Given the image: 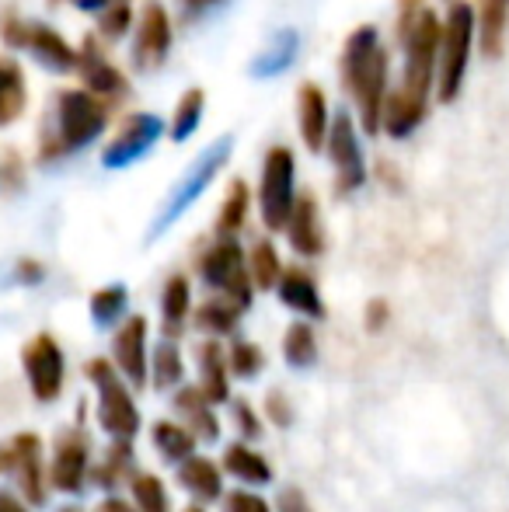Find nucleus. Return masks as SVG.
I'll use <instances>...</instances> for the list:
<instances>
[{
    "label": "nucleus",
    "mask_w": 509,
    "mask_h": 512,
    "mask_svg": "<svg viewBox=\"0 0 509 512\" xmlns=\"http://www.w3.org/2000/svg\"><path fill=\"white\" fill-rule=\"evenodd\" d=\"M339 74L346 81L349 95L360 105L363 129L374 136L381 129V112L387 98V53L374 25H360L346 39L339 56Z\"/></svg>",
    "instance_id": "obj_1"
},
{
    "label": "nucleus",
    "mask_w": 509,
    "mask_h": 512,
    "mask_svg": "<svg viewBox=\"0 0 509 512\" xmlns=\"http://www.w3.org/2000/svg\"><path fill=\"white\" fill-rule=\"evenodd\" d=\"M109 102L91 95L88 88H67L56 95L53 105V129L42 133L39 161H60V157L74 154V150L95 143L109 126Z\"/></svg>",
    "instance_id": "obj_2"
},
{
    "label": "nucleus",
    "mask_w": 509,
    "mask_h": 512,
    "mask_svg": "<svg viewBox=\"0 0 509 512\" xmlns=\"http://www.w3.org/2000/svg\"><path fill=\"white\" fill-rule=\"evenodd\" d=\"M475 32H478L475 7L454 0L447 21H443L440 60H436V74H440V91L436 95H440V102H457V95H461L471 63V46H475Z\"/></svg>",
    "instance_id": "obj_3"
},
{
    "label": "nucleus",
    "mask_w": 509,
    "mask_h": 512,
    "mask_svg": "<svg viewBox=\"0 0 509 512\" xmlns=\"http://www.w3.org/2000/svg\"><path fill=\"white\" fill-rule=\"evenodd\" d=\"M231 150H234L231 136H220V140H213L210 147H206L203 154H199L196 161H192L189 168H185V175L178 178V185L168 192V203L161 206V213H157L154 227H150V241H157V237H161L164 230L171 227V223L182 220L185 209H189L199 196H203L206 189H210L213 178L220 175V168H224V164L231 161Z\"/></svg>",
    "instance_id": "obj_4"
},
{
    "label": "nucleus",
    "mask_w": 509,
    "mask_h": 512,
    "mask_svg": "<svg viewBox=\"0 0 509 512\" xmlns=\"http://www.w3.org/2000/svg\"><path fill=\"white\" fill-rule=\"evenodd\" d=\"M440 32V18L429 7H422L419 18L412 21V28L401 35V46H405V84L398 91L419 105H429L436 60H440Z\"/></svg>",
    "instance_id": "obj_5"
},
{
    "label": "nucleus",
    "mask_w": 509,
    "mask_h": 512,
    "mask_svg": "<svg viewBox=\"0 0 509 512\" xmlns=\"http://www.w3.org/2000/svg\"><path fill=\"white\" fill-rule=\"evenodd\" d=\"M88 380L98 387V422L112 439H133L140 432V411L129 394V387L119 380L112 359H91L84 366Z\"/></svg>",
    "instance_id": "obj_6"
},
{
    "label": "nucleus",
    "mask_w": 509,
    "mask_h": 512,
    "mask_svg": "<svg viewBox=\"0 0 509 512\" xmlns=\"http://www.w3.org/2000/svg\"><path fill=\"white\" fill-rule=\"evenodd\" d=\"M297 203V161L290 147H272L262 164V189H258V209L269 230H286L290 209Z\"/></svg>",
    "instance_id": "obj_7"
},
{
    "label": "nucleus",
    "mask_w": 509,
    "mask_h": 512,
    "mask_svg": "<svg viewBox=\"0 0 509 512\" xmlns=\"http://www.w3.org/2000/svg\"><path fill=\"white\" fill-rule=\"evenodd\" d=\"M199 276L206 286H213L217 293L231 297L234 304L252 307V276H248L245 251L234 237H220L203 258H199Z\"/></svg>",
    "instance_id": "obj_8"
},
{
    "label": "nucleus",
    "mask_w": 509,
    "mask_h": 512,
    "mask_svg": "<svg viewBox=\"0 0 509 512\" xmlns=\"http://www.w3.org/2000/svg\"><path fill=\"white\" fill-rule=\"evenodd\" d=\"M325 147L335 164V189H339V196H353L356 189H363V182H367V161H363L360 136H356L349 112H339L332 119Z\"/></svg>",
    "instance_id": "obj_9"
},
{
    "label": "nucleus",
    "mask_w": 509,
    "mask_h": 512,
    "mask_svg": "<svg viewBox=\"0 0 509 512\" xmlns=\"http://www.w3.org/2000/svg\"><path fill=\"white\" fill-rule=\"evenodd\" d=\"M21 366H25V377H28V387H32L35 401L49 405V401L60 398L67 366H63L60 342H56L49 331H42L32 342H25V349H21Z\"/></svg>",
    "instance_id": "obj_10"
},
{
    "label": "nucleus",
    "mask_w": 509,
    "mask_h": 512,
    "mask_svg": "<svg viewBox=\"0 0 509 512\" xmlns=\"http://www.w3.org/2000/svg\"><path fill=\"white\" fill-rule=\"evenodd\" d=\"M0 471L14 474L32 506H46V467H42V443L35 432H18L11 443L0 446Z\"/></svg>",
    "instance_id": "obj_11"
},
{
    "label": "nucleus",
    "mask_w": 509,
    "mask_h": 512,
    "mask_svg": "<svg viewBox=\"0 0 509 512\" xmlns=\"http://www.w3.org/2000/svg\"><path fill=\"white\" fill-rule=\"evenodd\" d=\"M161 133H164V122L157 119V115H150V112L129 115V119L123 122V129L116 133V140L105 147L102 164L112 171L129 168V164H136L143 154L154 150V143L161 140Z\"/></svg>",
    "instance_id": "obj_12"
},
{
    "label": "nucleus",
    "mask_w": 509,
    "mask_h": 512,
    "mask_svg": "<svg viewBox=\"0 0 509 512\" xmlns=\"http://www.w3.org/2000/svg\"><path fill=\"white\" fill-rule=\"evenodd\" d=\"M77 56H81V60H77V70L84 74V88H88L91 95L102 98V102H109V105L123 102V98L129 95V81H126V74L116 67V63H109V56H105L98 35H88Z\"/></svg>",
    "instance_id": "obj_13"
},
{
    "label": "nucleus",
    "mask_w": 509,
    "mask_h": 512,
    "mask_svg": "<svg viewBox=\"0 0 509 512\" xmlns=\"http://www.w3.org/2000/svg\"><path fill=\"white\" fill-rule=\"evenodd\" d=\"M171 53V18L164 11L161 0H147L136 25V42H133V63L140 70H157Z\"/></svg>",
    "instance_id": "obj_14"
},
{
    "label": "nucleus",
    "mask_w": 509,
    "mask_h": 512,
    "mask_svg": "<svg viewBox=\"0 0 509 512\" xmlns=\"http://www.w3.org/2000/svg\"><path fill=\"white\" fill-rule=\"evenodd\" d=\"M112 363L133 387L147 384V317H126L112 338Z\"/></svg>",
    "instance_id": "obj_15"
},
{
    "label": "nucleus",
    "mask_w": 509,
    "mask_h": 512,
    "mask_svg": "<svg viewBox=\"0 0 509 512\" xmlns=\"http://www.w3.org/2000/svg\"><path fill=\"white\" fill-rule=\"evenodd\" d=\"M88 443H84L81 432H67V436L56 439L53 464H49V481H53L60 492L81 495L88 485Z\"/></svg>",
    "instance_id": "obj_16"
},
{
    "label": "nucleus",
    "mask_w": 509,
    "mask_h": 512,
    "mask_svg": "<svg viewBox=\"0 0 509 512\" xmlns=\"http://www.w3.org/2000/svg\"><path fill=\"white\" fill-rule=\"evenodd\" d=\"M286 237H290L293 251L304 258H318L325 251V227H321V209L314 196H297L286 220Z\"/></svg>",
    "instance_id": "obj_17"
},
{
    "label": "nucleus",
    "mask_w": 509,
    "mask_h": 512,
    "mask_svg": "<svg viewBox=\"0 0 509 512\" xmlns=\"http://www.w3.org/2000/svg\"><path fill=\"white\" fill-rule=\"evenodd\" d=\"M28 53L35 56V60L42 63V67L56 70V74H70V70H77V49L70 46L67 39H63L56 28L49 25H39V21H28V32H25V46Z\"/></svg>",
    "instance_id": "obj_18"
},
{
    "label": "nucleus",
    "mask_w": 509,
    "mask_h": 512,
    "mask_svg": "<svg viewBox=\"0 0 509 512\" xmlns=\"http://www.w3.org/2000/svg\"><path fill=\"white\" fill-rule=\"evenodd\" d=\"M297 126H300V136L311 150H321L328 140V98L318 84H300L297 91Z\"/></svg>",
    "instance_id": "obj_19"
},
{
    "label": "nucleus",
    "mask_w": 509,
    "mask_h": 512,
    "mask_svg": "<svg viewBox=\"0 0 509 512\" xmlns=\"http://www.w3.org/2000/svg\"><path fill=\"white\" fill-rule=\"evenodd\" d=\"M297 53H300V35L293 32V28H279V32H272L269 42L255 53L252 77H258V81L279 77L283 70H290V63L297 60Z\"/></svg>",
    "instance_id": "obj_20"
},
{
    "label": "nucleus",
    "mask_w": 509,
    "mask_h": 512,
    "mask_svg": "<svg viewBox=\"0 0 509 512\" xmlns=\"http://www.w3.org/2000/svg\"><path fill=\"white\" fill-rule=\"evenodd\" d=\"M175 408H178V415L185 418V429H189L192 436L206 439V443H217L220 422H217V415H213V401L206 398L199 387H178Z\"/></svg>",
    "instance_id": "obj_21"
},
{
    "label": "nucleus",
    "mask_w": 509,
    "mask_h": 512,
    "mask_svg": "<svg viewBox=\"0 0 509 512\" xmlns=\"http://www.w3.org/2000/svg\"><path fill=\"white\" fill-rule=\"evenodd\" d=\"M178 481L182 488L199 502H220L224 499V478H220V467L210 457H185L178 464Z\"/></svg>",
    "instance_id": "obj_22"
},
{
    "label": "nucleus",
    "mask_w": 509,
    "mask_h": 512,
    "mask_svg": "<svg viewBox=\"0 0 509 512\" xmlns=\"http://www.w3.org/2000/svg\"><path fill=\"white\" fill-rule=\"evenodd\" d=\"M199 363V391L213 401V405H224L231 398V387H227V349L220 342H203L196 349Z\"/></svg>",
    "instance_id": "obj_23"
},
{
    "label": "nucleus",
    "mask_w": 509,
    "mask_h": 512,
    "mask_svg": "<svg viewBox=\"0 0 509 512\" xmlns=\"http://www.w3.org/2000/svg\"><path fill=\"white\" fill-rule=\"evenodd\" d=\"M276 290H279V300H283L290 310H297V314L314 317V321H318V317H325V304H321L318 283H314L304 269H283Z\"/></svg>",
    "instance_id": "obj_24"
},
{
    "label": "nucleus",
    "mask_w": 509,
    "mask_h": 512,
    "mask_svg": "<svg viewBox=\"0 0 509 512\" xmlns=\"http://www.w3.org/2000/svg\"><path fill=\"white\" fill-rule=\"evenodd\" d=\"M28 105V84L25 70L14 60H0V126H11L25 115Z\"/></svg>",
    "instance_id": "obj_25"
},
{
    "label": "nucleus",
    "mask_w": 509,
    "mask_h": 512,
    "mask_svg": "<svg viewBox=\"0 0 509 512\" xmlns=\"http://www.w3.org/2000/svg\"><path fill=\"white\" fill-rule=\"evenodd\" d=\"M192 310V286L185 276H171L161 293V317H164V338H178L185 328V317Z\"/></svg>",
    "instance_id": "obj_26"
},
{
    "label": "nucleus",
    "mask_w": 509,
    "mask_h": 512,
    "mask_svg": "<svg viewBox=\"0 0 509 512\" xmlns=\"http://www.w3.org/2000/svg\"><path fill=\"white\" fill-rule=\"evenodd\" d=\"M475 18H478V42H482L485 56H499L503 53V39L509 25V0H482Z\"/></svg>",
    "instance_id": "obj_27"
},
{
    "label": "nucleus",
    "mask_w": 509,
    "mask_h": 512,
    "mask_svg": "<svg viewBox=\"0 0 509 512\" xmlns=\"http://www.w3.org/2000/svg\"><path fill=\"white\" fill-rule=\"evenodd\" d=\"M224 467H227V474L248 481V485H269V481H272L269 460H265L262 453H255L252 446H245V443H231V446H227Z\"/></svg>",
    "instance_id": "obj_28"
},
{
    "label": "nucleus",
    "mask_w": 509,
    "mask_h": 512,
    "mask_svg": "<svg viewBox=\"0 0 509 512\" xmlns=\"http://www.w3.org/2000/svg\"><path fill=\"white\" fill-rule=\"evenodd\" d=\"M241 314H245V307L234 304L231 297H213L206 300V304H199L196 310V328L206 331V335H231L234 328H238Z\"/></svg>",
    "instance_id": "obj_29"
},
{
    "label": "nucleus",
    "mask_w": 509,
    "mask_h": 512,
    "mask_svg": "<svg viewBox=\"0 0 509 512\" xmlns=\"http://www.w3.org/2000/svg\"><path fill=\"white\" fill-rule=\"evenodd\" d=\"M154 446H157V453H161L164 460H171V464H182L185 457H192V453H196V436H192L185 425L171 422V418H161V422L154 425Z\"/></svg>",
    "instance_id": "obj_30"
},
{
    "label": "nucleus",
    "mask_w": 509,
    "mask_h": 512,
    "mask_svg": "<svg viewBox=\"0 0 509 512\" xmlns=\"http://www.w3.org/2000/svg\"><path fill=\"white\" fill-rule=\"evenodd\" d=\"M248 206H252V192H248V182L234 178L231 189H227V199L220 206V216H217V234L220 237H234L248 220Z\"/></svg>",
    "instance_id": "obj_31"
},
{
    "label": "nucleus",
    "mask_w": 509,
    "mask_h": 512,
    "mask_svg": "<svg viewBox=\"0 0 509 512\" xmlns=\"http://www.w3.org/2000/svg\"><path fill=\"white\" fill-rule=\"evenodd\" d=\"M283 356L293 370H307L314 366L318 359V338H314V328L307 321H297L286 328V338H283Z\"/></svg>",
    "instance_id": "obj_32"
},
{
    "label": "nucleus",
    "mask_w": 509,
    "mask_h": 512,
    "mask_svg": "<svg viewBox=\"0 0 509 512\" xmlns=\"http://www.w3.org/2000/svg\"><path fill=\"white\" fill-rule=\"evenodd\" d=\"M203 108H206V91L203 88H189L182 98H178V108L171 115V140L185 143L203 122Z\"/></svg>",
    "instance_id": "obj_33"
},
{
    "label": "nucleus",
    "mask_w": 509,
    "mask_h": 512,
    "mask_svg": "<svg viewBox=\"0 0 509 512\" xmlns=\"http://www.w3.org/2000/svg\"><path fill=\"white\" fill-rule=\"evenodd\" d=\"M126 474H133V439H116V443L109 446V453H105V460L98 464L95 481L105 492H112Z\"/></svg>",
    "instance_id": "obj_34"
},
{
    "label": "nucleus",
    "mask_w": 509,
    "mask_h": 512,
    "mask_svg": "<svg viewBox=\"0 0 509 512\" xmlns=\"http://www.w3.org/2000/svg\"><path fill=\"white\" fill-rule=\"evenodd\" d=\"M248 276H252V286L258 290H272L283 276V262H279L272 241H255L252 255H248Z\"/></svg>",
    "instance_id": "obj_35"
},
{
    "label": "nucleus",
    "mask_w": 509,
    "mask_h": 512,
    "mask_svg": "<svg viewBox=\"0 0 509 512\" xmlns=\"http://www.w3.org/2000/svg\"><path fill=\"white\" fill-rule=\"evenodd\" d=\"M182 377H185L182 352H178L175 338H164L154 349V387L157 391H171V387L182 384Z\"/></svg>",
    "instance_id": "obj_36"
},
{
    "label": "nucleus",
    "mask_w": 509,
    "mask_h": 512,
    "mask_svg": "<svg viewBox=\"0 0 509 512\" xmlns=\"http://www.w3.org/2000/svg\"><path fill=\"white\" fill-rule=\"evenodd\" d=\"M126 304H129V293L126 286H102V290L91 297V317H95L98 328H112L119 317L126 314Z\"/></svg>",
    "instance_id": "obj_37"
},
{
    "label": "nucleus",
    "mask_w": 509,
    "mask_h": 512,
    "mask_svg": "<svg viewBox=\"0 0 509 512\" xmlns=\"http://www.w3.org/2000/svg\"><path fill=\"white\" fill-rule=\"evenodd\" d=\"M129 488H133V502L140 512H171L168 506V492H164V481L157 474H133L129 478Z\"/></svg>",
    "instance_id": "obj_38"
},
{
    "label": "nucleus",
    "mask_w": 509,
    "mask_h": 512,
    "mask_svg": "<svg viewBox=\"0 0 509 512\" xmlns=\"http://www.w3.org/2000/svg\"><path fill=\"white\" fill-rule=\"evenodd\" d=\"M129 25H133V4L129 0H112L109 7L98 11V32H102V39H119V35L129 32Z\"/></svg>",
    "instance_id": "obj_39"
},
{
    "label": "nucleus",
    "mask_w": 509,
    "mask_h": 512,
    "mask_svg": "<svg viewBox=\"0 0 509 512\" xmlns=\"http://www.w3.org/2000/svg\"><path fill=\"white\" fill-rule=\"evenodd\" d=\"M262 366H265V356L252 342H234L231 349H227V370H231L234 377H255Z\"/></svg>",
    "instance_id": "obj_40"
},
{
    "label": "nucleus",
    "mask_w": 509,
    "mask_h": 512,
    "mask_svg": "<svg viewBox=\"0 0 509 512\" xmlns=\"http://www.w3.org/2000/svg\"><path fill=\"white\" fill-rule=\"evenodd\" d=\"M25 32H28V21L21 18L14 7H7V11L0 14V39H4L11 49H21L25 46Z\"/></svg>",
    "instance_id": "obj_41"
},
{
    "label": "nucleus",
    "mask_w": 509,
    "mask_h": 512,
    "mask_svg": "<svg viewBox=\"0 0 509 512\" xmlns=\"http://www.w3.org/2000/svg\"><path fill=\"white\" fill-rule=\"evenodd\" d=\"M265 415H269L272 425H279V429H286V425H293V408H290V398H286L283 391H269V398H265Z\"/></svg>",
    "instance_id": "obj_42"
},
{
    "label": "nucleus",
    "mask_w": 509,
    "mask_h": 512,
    "mask_svg": "<svg viewBox=\"0 0 509 512\" xmlns=\"http://www.w3.org/2000/svg\"><path fill=\"white\" fill-rule=\"evenodd\" d=\"M234 422H238V432L245 439L262 436V418L255 415V408L248 405V401H234Z\"/></svg>",
    "instance_id": "obj_43"
},
{
    "label": "nucleus",
    "mask_w": 509,
    "mask_h": 512,
    "mask_svg": "<svg viewBox=\"0 0 509 512\" xmlns=\"http://www.w3.org/2000/svg\"><path fill=\"white\" fill-rule=\"evenodd\" d=\"M224 512H272L269 509V502L265 499H258L255 492H227V499H224Z\"/></svg>",
    "instance_id": "obj_44"
},
{
    "label": "nucleus",
    "mask_w": 509,
    "mask_h": 512,
    "mask_svg": "<svg viewBox=\"0 0 509 512\" xmlns=\"http://www.w3.org/2000/svg\"><path fill=\"white\" fill-rule=\"evenodd\" d=\"M42 276H46V269H42L39 262H32V258H21L18 269H14V279H18L21 286H35V283H42Z\"/></svg>",
    "instance_id": "obj_45"
},
{
    "label": "nucleus",
    "mask_w": 509,
    "mask_h": 512,
    "mask_svg": "<svg viewBox=\"0 0 509 512\" xmlns=\"http://www.w3.org/2000/svg\"><path fill=\"white\" fill-rule=\"evenodd\" d=\"M279 512H311V506H307L300 488H286V492H279Z\"/></svg>",
    "instance_id": "obj_46"
},
{
    "label": "nucleus",
    "mask_w": 509,
    "mask_h": 512,
    "mask_svg": "<svg viewBox=\"0 0 509 512\" xmlns=\"http://www.w3.org/2000/svg\"><path fill=\"white\" fill-rule=\"evenodd\" d=\"M387 317H391V310H387V300H370L367 304V328L370 331H381L384 324H387Z\"/></svg>",
    "instance_id": "obj_47"
},
{
    "label": "nucleus",
    "mask_w": 509,
    "mask_h": 512,
    "mask_svg": "<svg viewBox=\"0 0 509 512\" xmlns=\"http://www.w3.org/2000/svg\"><path fill=\"white\" fill-rule=\"evenodd\" d=\"M98 512H140V509H136V502L129 506V502L119 499V495H109V499L98 502Z\"/></svg>",
    "instance_id": "obj_48"
},
{
    "label": "nucleus",
    "mask_w": 509,
    "mask_h": 512,
    "mask_svg": "<svg viewBox=\"0 0 509 512\" xmlns=\"http://www.w3.org/2000/svg\"><path fill=\"white\" fill-rule=\"evenodd\" d=\"M0 512H28V509H25V502H21L18 495H11V492H4V488H0Z\"/></svg>",
    "instance_id": "obj_49"
},
{
    "label": "nucleus",
    "mask_w": 509,
    "mask_h": 512,
    "mask_svg": "<svg viewBox=\"0 0 509 512\" xmlns=\"http://www.w3.org/2000/svg\"><path fill=\"white\" fill-rule=\"evenodd\" d=\"M182 4H185V11H189V14H196V11H210V7L224 4V0H182Z\"/></svg>",
    "instance_id": "obj_50"
},
{
    "label": "nucleus",
    "mask_w": 509,
    "mask_h": 512,
    "mask_svg": "<svg viewBox=\"0 0 509 512\" xmlns=\"http://www.w3.org/2000/svg\"><path fill=\"white\" fill-rule=\"evenodd\" d=\"M77 7H81V11H91V14H98L102 11V7H109L112 0H74Z\"/></svg>",
    "instance_id": "obj_51"
},
{
    "label": "nucleus",
    "mask_w": 509,
    "mask_h": 512,
    "mask_svg": "<svg viewBox=\"0 0 509 512\" xmlns=\"http://www.w3.org/2000/svg\"><path fill=\"white\" fill-rule=\"evenodd\" d=\"M185 512H203V509H199V506H189V509H185Z\"/></svg>",
    "instance_id": "obj_52"
},
{
    "label": "nucleus",
    "mask_w": 509,
    "mask_h": 512,
    "mask_svg": "<svg viewBox=\"0 0 509 512\" xmlns=\"http://www.w3.org/2000/svg\"><path fill=\"white\" fill-rule=\"evenodd\" d=\"M49 4H53V7H56V4H63V0H49Z\"/></svg>",
    "instance_id": "obj_53"
},
{
    "label": "nucleus",
    "mask_w": 509,
    "mask_h": 512,
    "mask_svg": "<svg viewBox=\"0 0 509 512\" xmlns=\"http://www.w3.org/2000/svg\"><path fill=\"white\" fill-rule=\"evenodd\" d=\"M60 512H77V509H60Z\"/></svg>",
    "instance_id": "obj_54"
}]
</instances>
